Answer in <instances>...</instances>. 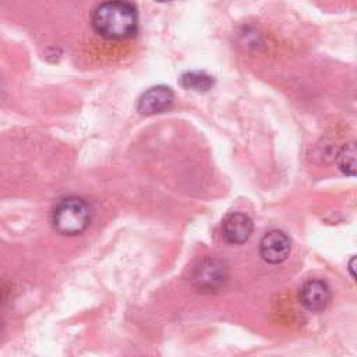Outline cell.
<instances>
[{
  "label": "cell",
  "instance_id": "cell-1",
  "mask_svg": "<svg viewBox=\"0 0 357 357\" xmlns=\"http://www.w3.org/2000/svg\"><path fill=\"white\" fill-rule=\"evenodd\" d=\"M92 26L103 38L123 40L137 32L138 14L135 6L127 1H106L92 14Z\"/></svg>",
  "mask_w": 357,
  "mask_h": 357
},
{
  "label": "cell",
  "instance_id": "cell-2",
  "mask_svg": "<svg viewBox=\"0 0 357 357\" xmlns=\"http://www.w3.org/2000/svg\"><path fill=\"white\" fill-rule=\"evenodd\" d=\"M92 219L89 204L79 197L60 199L52 212V225L63 236H77L86 230Z\"/></svg>",
  "mask_w": 357,
  "mask_h": 357
},
{
  "label": "cell",
  "instance_id": "cell-3",
  "mask_svg": "<svg viewBox=\"0 0 357 357\" xmlns=\"http://www.w3.org/2000/svg\"><path fill=\"white\" fill-rule=\"evenodd\" d=\"M227 280V268L216 258L201 259L192 271V283L201 291H218Z\"/></svg>",
  "mask_w": 357,
  "mask_h": 357
},
{
  "label": "cell",
  "instance_id": "cell-4",
  "mask_svg": "<svg viewBox=\"0 0 357 357\" xmlns=\"http://www.w3.org/2000/svg\"><path fill=\"white\" fill-rule=\"evenodd\" d=\"M290 247L291 241L284 231L271 230L259 241V254L265 262L275 265L287 258Z\"/></svg>",
  "mask_w": 357,
  "mask_h": 357
},
{
  "label": "cell",
  "instance_id": "cell-5",
  "mask_svg": "<svg viewBox=\"0 0 357 357\" xmlns=\"http://www.w3.org/2000/svg\"><path fill=\"white\" fill-rule=\"evenodd\" d=\"M174 100V95L170 88L158 85L146 89L138 99L137 110L141 114L151 116L167 110Z\"/></svg>",
  "mask_w": 357,
  "mask_h": 357
},
{
  "label": "cell",
  "instance_id": "cell-6",
  "mask_svg": "<svg viewBox=\"0 0 357 357\" xmlns=\"http://www.w3.org/2000/svg\"><path fill=\"white\" fill-rule=\"evenodd\" d=\"M252 230H254L252 220L241 212H231L226 215L222 223L223 238L230 244L245 243L251 237Z\"/></svg>",
  "mask_w": 357,
  "mask_h": 357
},
{
  "label": "cell",
  "instance_id": "cell-7",
  "mask_svg": "<svg viewBox=\"0 0 357 357\" xmlns=\"http://www.w3.org/2000/svg\"><path fill=\"white\" fill-rule=\"evenodd\" d=\"M300 301L303 307L311 312L322 311L331 301V289L324 280L311 279L303 284Z\"/></svg>",
  "mask_w": 357,
  "mask_h": 357
},
{
  "label": "cell",
  "instance_id": "cell-8",
  "mask_svg": "<svg viewBox=\"0 0 357 357\" xmlns=\"http://www.w3.org/2000/svg\"><path fill=\"white\" fill-rule=\"evenodd\" d=\"M180 84L185 89L206 92L213 86V78L204 71H188L181 75Z\"/></svg>",
  "mask_w": 357,
  "mask_h": 357
},
{
  "label": "cell",
  "instance_id": "cell-9",
  "mask_svg": "<svg viewBox=\"0 0 357 357\" xmlns=\"http://www.w3.org/2000/svg\"><path fill=\"white\" fill-rule=\"evenodd\" d=\"M336 163L344 174H347L350 177L356 176V145H354V142H349L342 146V149L337 153Z\"/></svg>",
  "mask_w": 357,
  "mask_h": 357
},
{
  "label": "cell",
  "instance_id": "cell-10",
  "mask_svg": "<svg viewBox=\"0 0 357 357\" xmlns=\"http://www.w3.org/2000/svg\"><path fill=\"white\" fill-rule=\"evenodd\" d=\"M0 329H1V322H0Z\"/></svg>",
  "mask_w": 357,
  "mask_h": 357
}]
</instances>
